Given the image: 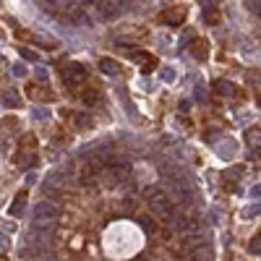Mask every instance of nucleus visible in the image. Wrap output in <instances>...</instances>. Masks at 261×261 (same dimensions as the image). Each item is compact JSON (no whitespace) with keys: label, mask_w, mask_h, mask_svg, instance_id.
<instances>
[{"label":"nucleus","mask_w":261,"mask_h":261,"mask_svg":"<svg viewBox=\"0 0 261 261\" xmlns=\"http://www.w3.org/2000/svg\"><path fill=\"white\" fill-rule=\"evenodd\" d=\"M146 199H149L152 209H154V211H159L162 217H167V220L173 217V207H170V201H167V196H165V193H159V191H146Z\"/></svg>","instance_id":"f257e3e1"},{"label":"nucleus","mask_w":261,"mask_h":261,"mask_svg":"<svg viewBox=\"0 0 261 261\" xmlns=\"http://www.w3.org/2000/svg\"><path fill=\"white\" fill-rule=\"evenodd\" d=\"M63 79H66V84L76 91V84H84V81H87V70L73 63V66H66V68H63Z\"/></svg>","instance_id":"f03ea898"},{"label":"nucleus","mask_w":261,"mask_h":261,"mask_svg":"<svg viewBox=\"0 0 261 261\" xmlns=\"http://www.w3.org/2000/svg\"><path fill=\"white\" fill-rule=\"evenodd\" d=\"M50 220H58V207L50 201H42L34 207V222H50Z\"/></svg>","instance_id":"7ed1b4c3"},{"label":"nucleus","mask_w":261,"mask_h":261,"mask_svg":"<svg viewBox=\"0 0 261 261\" xmlns=\"http://www.w3.org/2000/svg\"><path fill=\"white\" fill-rule=\"evenodd\" d=\"M159 21H165V24H183V21H186V8H183V5H175V8H167L165 13H162L159 16Z\"/></svg>","instance_id":"20e7f679"},{"label":"nucleus","mask_w":261,"mask_h":261,"mask_svg":"<svg viewBox=\"0 0 261 261\" xmlns=\"http://www.w3.org/2000/svg\"><path fill=\"white\" fill-rule=\"evenodd\" d=\"M26 91H29L32 100H39V102H50L52 100L50 91H47L45 87H37V84H29V89H26Z\"/></svg>","instance_id":"39448f33"},{"label":"nucleus","mask_w":261,"mask_h":261,"mask_svg":"<svg viewBox=\"0 0 261 261\" xmlns=\"http://www.w3.org/2000/svg\"><path fill=\"white\" fill-rule=\"evenodd\" d=\"M133 60H136L144 70H152L154 66H157V60H154L149 52H133Z\"/></svg>","instance_id":"423d86ee"},{"label":"nucleus","mask_w":261,"mask_h":261,"mask_svg":"<svg viewBox=\"0 0 261 261\" xmlns=\"http://www.w3.org/2000/svg\"><path fill=\"white\" fill-rule=\"evenodd\" d=\"M24 199H26V191H21L18 196H16V201H13V207H11V214H21V209H24Z\"/></svg>","instance_id":"0eeeda50"},{"label":"nucleus","mask_w":261,"mask_h":261,"mask_svg":"<svg viewBox=\"0 0 261 261\" xmlns=\"http://www.w3.org/2000/svg\"><path fill=\"white\" fill-rule=\"evenodd\" d=\"M191 50H193V55H196V58H204V55H207V45H204L201 39H196L193 45H191Z\"/></svg>","instance_id":"6e6552de"},{"label":"nucleus","mask_w":261,"mask_h":261,"mask_svg":"<svg viewBox=\"0 0 261 261\" xmlns=\"http://www.w3.org/2000/svg\"><path fill=\"white\" fill-rule=\"evenodd\" d=\"M97 100H100V94H97L94 89H87V91H84V102H87V104H97Z\"/></svg>","instance_id":"1a4fd4ad"},{"label":"nucleus","mask_w":261,"mask_h":261,"mask_svg":"<svg viewBox=\"0 0 261 261\" xmlns=\"http://www.w3.org/2000/svg\"><path fill=\"white\" fill-rule=\"evenodd\" d=\"M100 68H102V70H107V73H118V70H121L112 60H102V63H100Z\"/></svg>","instance_id":"9d476101"},{"label":"nucleus","mask_w":261,"mask_h":261,"mask_svg":"<svg viewBox=\"0 0 261 261\" xmlns=\"http://www.w3.org/2000/svg\"><path fill=\"white\" fill-rule=\"evenodd\" d=\"M251 251H253V253H256V251H261V235H259V238H253V241H251Z\"/></svg>","instance_id":"9b49d317"},{"label":"nucleus","mask_w":261,"mask_h":261,"mask_svg":"<svg viewBox=\"0 0 261 261\" xmlns=\"http://www.w3.org/2000/svg\"><path fill=\"white\" fill-rule=\"evenodd\" d=\"M3 245H5V238H3V235H0V251H3Z\"/></svg>","instance_id":"f8f14e48"}]
</instances>
